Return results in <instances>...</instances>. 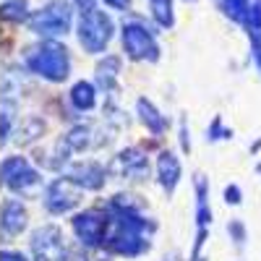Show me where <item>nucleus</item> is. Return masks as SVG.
<instances>
[{
    "label": "nucleus",
    "instance_id": "f257e3e1",
    "mask_svg": "<svg viewBox=\"0 0 261 261\" xmlns=\"http://www.w3.org/2000/svg\"><path fill=\"white\" fill-rule=\"evenodd\" d=\"M115 220H113V248L118 253H141L146 248V232L151 230L149 222H144L141 217L134 212V204H125V201H115Z\"/></svg>",
    "mask_w": 261,
    "mask_h": 261
},
{
    "label": "nucleus",
    "instance_id": "f03ea898",
    "mask_svg": "<svg viewBox=\"0 0 261 261\" xmlns=\"http://www.w3.org/2000/svg\"><path fill=\"white\" fill-rule=\"evenodd\" d=\"M79 8V42L86 53H102L113 37V21L94 0H76Z\"/></svg>",
    "mask_w": 261,
    "mask_h": 261
},
{
    "label": "nucleus",
    "instance_id": "7ed1b4c3",
    "mask_svg": "<svg viewBox=\"0 0 261 261\" xmlns=\"http://www.w3.org/2000/svg\"><path fill=\"white\" fill-rule=\"evenodd\" d=\"M27 68L45 76L50 81H63L71 71V60H68V50L58 42H45L34 50H29L27 55Z\"/></svg>",
    "mask_w": 261,
    "mask_h": 261
},
{
    "label": "nucleus",
    "instance_id": "20e7f679",
    "mask_svg": "<svg viewBox=\"0 0 261 261\" xmlns=\"http://www.w3.org/2000/svg\"><path fill=\"white\" fill-rule=\"evenodd\" d=\"M71 6L68 3H50L42 11H37L32 18H29V27L42 34V37H60L71 29Z\"/></svg>",
    "mask_w": 261,
    "mask_h": 261
},
{
    "label": "nucleus",
    "instance_id": "39448f33",
    "mask_svg": "<svg viewBox=\"0 0 261 261\" xmlns=\"http://www.w3.org/2000/svg\"><path fill=\"white\" fill-rule=\"evenodd\" d=\"M123 47L134 60H157L160 58V47L151 32L139 24V21H130L123 27Z\"/></svg>",
    "mask_w": 261,
    "mask_h": 261
},
{
    "label": "nucleus",
    "instance_id": "423d86ee",
    "mask_svg": "<svg viewBox=\"0 0 261 261\" xmlns=\"http://www.w3.org/2000/svg\"><path fill=\"white\" fill-rule=\"evenodd\" d=\"M32 253L37 261H65V246L58 227H39L32 235Z\"/></svg>",
    "mask_w": 261,
    "mask_h": 261
},
{
    "label": "nucleus",
    "instance_id": "0eeeda50",
    "mask_svg": "<svg viewBox=\"0 0 261 261\" xmlns=\"http://www.w3.org/2000/svg\"><path fill=\"white\" fill-rule=\"evenodd\" d=\"M3 183L11 191H29L39 186V172L32 170V165L24 157H11L3 162Z\"/></svg>",
    "mask_w": 261,
    "mask_h": 261
},
{
    "label": "nucleus",
    "instance_id": "6e6552de",
    "mask_svg": "<svg viewBox=\"0 0 261 261\" xmlns=\"http://www.w3.org/2000/svg\"><path fill=\"white\" fill-rule=\"evenodd\" d=\"M76 201H79V193L73 191V180L71 178H60V180H55L50 186L45 204H47V209L53 214H63V212H68L71 206H76Z\"/></svg>",
    "mask_w": 261,
    "mask_h": 261
},
{
    "label": "nucleus",
    "instance_id": "1a4fd4ad",
    "mask_svg": "<svg viewBox=\"0 0 261 261\" xmlns=\"http://www.w3.org/2000/svg\"><path fill=\"white\" fill-rule=\"evenodd\" d=\"M73 232L79 235V241L84 246H97L105 232V220L94 212H84L73 220Z\"/></svg>",
    "mask_w": 261,
    "mask_h": 261
},
{
    "label": "nucleus",
    "instance_id": "9d476101",
    "mask_svg": "<svg viewBox=\"0 0 261 261\" xmlns=\"http://www.w3.org/2000/svg\"><path fill=\"white\" fill-rule=\"evenodd\" d=\"M157 175H160V183L167 193H172V188L178 186V178H180V162L170 154V151H165V154H160L157 160Z\"/></svg>",
    "mask_w": 261,
    "mask_h": 261
},
{
    "label": "nucleus",
    "instance_id": "9b49d317",
    "mask_svg": "<svg viewBox=\"0 0 261 261\" xmlns=\"http://www.w3.org/2000/svg\"><path fill=\"white\" fill-rule=\"evenodd\" d=\"M71 180L81 188H102L105 183V175H102V170L97 165H76L71 167Z\"/></svg>",
    "mask_w": 261,
    "mask_h": 261
},
{
    "label": "nucleus",
    "instance_id": "f8f14e48",
    "mask_svg": "<svg viewBox=\"0 0 261 261\" xmlns=\"http://www.w3.org/2000/svg\"><path fill=\"white\" fill-rule=\"evenodd\" d=\"M24 227H27V209L18 201H8L3 206V230L8 235H18Z\"/></svg>",
    "mask_w": 261,
    "mask_h": 261
},
{
    "label": "nucleus",
    "instance_id": "ddd939ff",
    "mask_svg": "<svg viewBox=\"0 0 261 261\" xmlns=\"http://www.w3.org/2000/svg\"><path fill=\"white\" fill-rule=\"evenodd\" d=\"M139 118H141V123L151 130V134H165V120H162V115H160V110L157 107H151L149 105V99H139Z\"/></svg>",
    "mask_w": 261,
    "mask_h": 261
},
{
    "label": "nucleus",
    "instance_id": "4468645a",
    "mask_svg": "<svg viewBox=\"0 0 261 261\" xmlns=\"http://www.w3.org/2000/svg\"><path fill=\"white\" fill-rule=\"evenodd\" d=\"M71 102H73V107H79V110H89V107L94 105V86L89 81H79L71 89Z\"/></svg>",
    "mask_w": 261,
    "mask_h": 261
},
{
    "label": "nucleus",
    "instance_id": "2eb2a0df",
    "mask_svg": "<svg viewBox=\"0 0 261 261\" xmlns=\"http://www.w3.org/2000/svg\"><path fill=\"white\" fill-rule=\"evenodd\" d=\"M120 162H123V172L128 178H144L146 175V160L139 154V151H125V154L120 157Z\"/></svg>",
    "mask_w": 261,
    "mask_h": 261
},
{
    "label": "nucleus",
    "instance_id": "dca6fc26",
    "mask_svg": "<svg viewBox=\"0 0 261 261\" xmlns=\"http://www.w3.org/2000/svg\"><path fill=\"white\" fill-rule=\"evenodd\" d=\"M151 16H154V21L160 27H172V21H175V16H172V0H151Z\"/></svg>",
    "mask_w": 261,
    "mask_h": 261
},
{
    "label": "nucleus",
    "instance_id": "f3484780",
    "mask_svg": "<svg viewBox=\"0 0 261 261\" xmlns=\"http://www.w3.org/2000/svg\"><path fill=\"white\" fill-rule=\"evenodd\" d=\"M225 13L232 18V21H246L248 18V0H220Z\"/></svg>",
    "mask_w": 261,
    "mask_h": 261
},
{
    "label": "nucleus",
    "instance_id": "a211bd4d",
    "mask_svg": "<svg viewBox=\"0 0 261 261\" xmlns=\"http://www.w3.org/2000/svg\"><path fill=\"white\" fill-rule=\"evenodd\" d=\"M3 16L11 18V21H24L29 16V3H27V0H6Z\"/></svg>",
    "mask_w": 261,
    "mask_h": 261
},
{
    "label": "nucleus",
    "instance_id": "6ab92c4d",
    "mask_svg": "<svg viewBox=\"0 0 261 261\" xmlns=\"http://www.w3.org/2000/svg\"><path fill=\"white\" fill-rule=\"evenodd\" d=\"M246 24L251 27V32H253V34H258V29H261V0H251Z\"/></svg>",
    "mask_w": 261,
    "mask_h": 261
},
{
    "label": "nucleus",
    "instance_id": "aec40b11",
    "mask_svg": "<svg viewBox=\"0 0 261 261\" xmlns=\"http://www.w3.org/2000/svg\"><path fill=\"white\" fill-rule=\"evenodd\" d=\"M68 144H71L73 149H84L86 144H89V130H84V128H76L73 134L68 136Z\"/></svg>",
    "mask_w": 261,
    "mask_h": 261
},
{
    "label": "nucleus",
    "instance_id": "412c9836",
    "mask_svg": "<svg viewBox=\"0 0 261 261\" xmlns=\"http://www.w3.org/2000/svg\"><path fill=\"white\" fill-rule=\"evenodd\" d=\"M105 3L110 6V8H118V11H125L128 8V0H105Z\"/></svg>",
    "mask_w": 261,
    "mask_h": 261
},
{
    "label": "nucleus",
    "instance_id": "4be33fe9",
    "mask_svg": "<svg viewBox=\"0 0 261 261\" xmlns=\"http://www.w3.org/2000/svg\"><path fill=\"white\" fill-rule=\"evenodd\" d=\"M3 261H24V258L16 256V253H3Z\"/></svg>",
    "mask_w": 261,
    "mask_h": 261
}]
</instances>
